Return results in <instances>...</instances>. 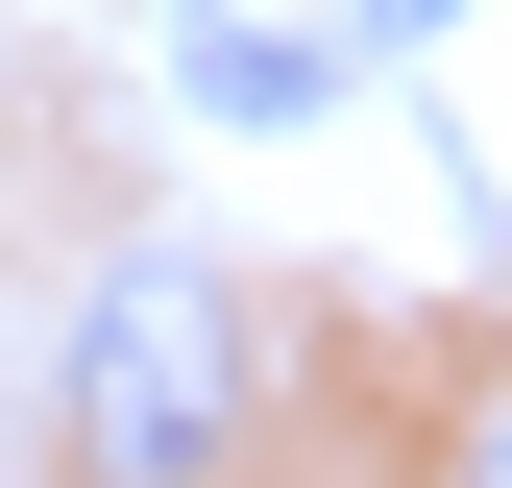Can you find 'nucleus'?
Returning a JSON list of instances; mask_svg holds the SVG:
<instances>
[{
    "label": "nucleus",
    "instance_id": "obj_1",
    "mask_svg": "<svg viewBox=\"0 0 512 488\" xmlns=\"http://www.w3.org/2000/svg\"><path fill=\"white\" fill-rule=\"evenodd\" d=\"M244 415H269V318H244V269L122 244V269L74 293V366H49L74 488H220V464H244Z\"/></svg>",
    "mask_w": 512,
    "mask_h": 488
},
{
    "label": "nucleus",
    "instance_id": "obj_4",
    "mask_svg": "<svg viewBox=\"0 0 512 488\" xmlns=\"http://www.w3.org/2000/svg\"><path fill=\"white\" fill-rule=\"evenodd\" d=\"M464 488H512V440H488V464H464Z\"/></svg>",
    "mask_w": 512,
    "mask_h": 488
},
{
    "label": "nucleus",
    "instance_id": "obj_3",
    "mask_svg": "<svg viewBox=\"0 0 512 488\" xmlns=\"http://www.w3.org/2000/svg\"><path fill=\"white\" fill-rule=\"evenodd\" d=\"M439 25H464V0H342V49H439Z\"/></svg>",
    "mask_w": 512,
    "mask_h": 488
},
{
    "label": "nucleus",
    "instance_id": "obj_2",
    "mask_svg": "<svg viewBox=\"0 0 512 488\" xmlns=\"http://www.w3.org/2000/svg\"><path fill=\"white\" fill-rule=\"evenodd\" d=\"M196 98H220V122H293V98H342V49H244V25H196Z\"/></svg>",
    "mask_w": 512,
    "mask_h": 488
}]
</instances>
